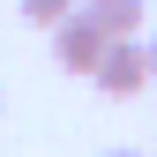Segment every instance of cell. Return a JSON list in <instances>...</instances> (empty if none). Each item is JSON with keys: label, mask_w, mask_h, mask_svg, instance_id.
Masks as SVG:
<instances>
[{"label": "cell", "mask_w": 157, "mask_h": 157, "mask_svg": "<svg viewBox=\"0 0 157 157\" xmlns=\"http://www.w3.org/2000/svg\"><path fill=\"white\" fill-rule=\"evenodd\" d=\"M150 82H157V37H150Z\"/></svg>", "instance_id": "cell-5"}, {"label": "cell", "mask_w": 157, "mask_h": 157, "mask_svg": "<svg viewBox=\"0 0 157 157\" xmlns=\"http://www.w3.org/2000/svg\"><path fill=\"white\" fill-rule=\"evenodd\" d=\"M105 45H112V37L97 30V23H90L82 8H75L67 23H60V30H52V60H60L67 75H97V60H105Z\"/></svg>", "instance_id": "cell-2"}, {"label": "cell", "mask_w": 157, "mask_h": 157, "mask_svg": "<svg viewBox=\"0 0 157 157\" xmlns=\"http://www.w3.org/2000/svg\"><path fill=\"white\" fill-rule=\"evenodd\" d=\"M82 15H90L105 37H135L142 15H150V0H82Z\"/></svg>", "instance_id": "cell-3"}, {"label": "cell", "mask_w": 157, "mask_h": 157, "mask_svg": "<svg viewBox=\"0 0 157 157\" xmlns=\"http://www.w3.org/2000/svg\"><path fill=\"white\" fill-rule=\"evenodd\" d=\"M75 8H82V0H23V23H37V30H60Z\"/></svg>", "instance_id": "cell-4"}, {"label": "cell", "mask_w": 157, "mask_h": 157, "mask_svg": "<svg viewBox=\"0 0 157 157\" xmlns=\"http://www.w3.org/2000/svg\"><path fill=\"white\" fill-rule=\"evenodd\" d=\"M90 82L105 90V97H135V90H150V45H135V37H112Z\"/></svg>", "instance_id": "cell-1"}, {"label": "cell", "mask_w": 157, "mask_h": 157, "mask_svg": "<svg viewBox=\"0 0 157 157\" xmlns=\"http://www.w3.org/2000/svg\"><path fill=\"white\" fill-rule=\"evenodd\" d=\"M112 157H135V150H112Z\"/></svg>", "instance_id": "cell-6"}]
</instances>
